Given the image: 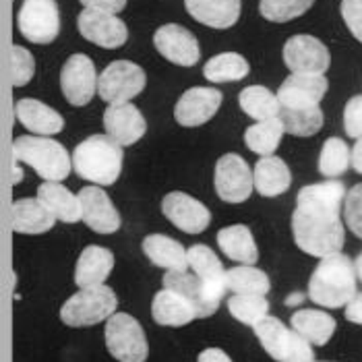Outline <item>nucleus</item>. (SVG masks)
<instances>
[{
    "instance_id": "nucleus-12",
    "label": "nucleus",
    "mask_w": 362,
    "mask_h": 362,
    "mask_svg": "<svg viewBox=\"0 0 362 362\" xmlns=\"http://www.w3.org/2000/svg\"><path fill=\"white\" fill-rule=\"evenodd\" d=\"M98 75L91 58L85 54H73L62 66L60 87L69 104L87 106L98 89Z\"/></svg>"
},
{
    "instance_id": "nucleus-16",
    "label": "nucleus",
    "mask_w": 362,
    "mask_h": 362,
    "mask_svg": "<svg viewBox=\"0 0 362 362\" xmlns=\"http://www.w3.org/2000/svg\"><path fill=\"white\" fill-rule=\"evenodd\" d=\"M222 106V91L214 87H193L185 91L174 108V118L182 127H199L216 116Z\"/></svg>"
},
{
    "instance_id": "nucleus-32",
    "label": "nucleus",
    "mask_w": 362,
    "mask_h": 362,
    "mask_svg": "<svg viewBox=\"0 0 362 362\" xmlns=\"http://www.w3.org/2000/svg\"><path fill=\"white\" fill-rule=\"evenodd\" d=\"M251 66L245 60V56L236 52H223V54L214 56L205 62L203 75L209 83H234L243 81L249 75Z\"/></svg>"
},
{
    "instance_id": "nucleus-35",
    "label": "nucleus",
    "mask_w": 362,
    "mask_h": 362,
    "mask_svg": "<svg viewBox=\"0 0 362 362\" xmlns=\"http://www.w3.org/2000/svg\"><path fill=\"white\" fill-rule=\"evenodd\" d=\"M228 288L236 294H251V296H265L272 288L265 272L252 265H238L226 272Z\"/></svg>"
},
{
    "instance_id": "nucleus-2",
    "label": "nucleus",
    "mask_w": 362,
    "mask_h": 362,
    "mask_svg": "<svg viewBox=\"0 0 362 362\" xmlns=\"http://www.w3.org/2000/svg\"><path fill=\"white\" fill-rule=\"evenodd\" d=\"M356 267L350 257L334 252L323 257L308 281V296L313 303L327 308L348 305L356 292Z\"/></svg>"
},
{
    "instance_id": "nucleus-43",
    "label": "nucleus",
    "mask_w": 362,
    "mask_h": 362,
    "mask_svg": "<svg viewBox=\"0 0 362 362\" xmlns=\"http://www.w3.org/2000/svg\"><path fill=\"white\" fill-rule=\"evenodd\" d=\"M341 17L352 35L362 42V0H341Z\"/></svg>"
},
{
    "instance_id": "nucleus-4",
    "label": "nucleus",
    "mask_w": 362,
    "mask_h": 362,
    "mask_svg": "<svg viewBox=\"0 0 362 362\" xmlns=\"http://www.w3.org/2000/svg\"><path fill=\"white\" fill-rule=\"evenodd\" d=\"M15 162H23L35 170L46 182H60L71 174V158L66 149L54 139L48 137H17L13 141Z\"/></svg>"
},
{
    "instance_id": "nucleus-33",
    "label": "nucleus",
    "mask_w": 362,
    "mask_h": 362,
    "mask_svg": "<svg viewBox=\"0 0 362 362\" xmlns=\"http://www.w3.org/2000/svg\"><path fill=\"white\" fill-rule=\"evenodd\" d=\"M238 104L247 116H251L255 120H269V118H278L281 112L278 95H274L267 87L261 85H251L245 87L238 93Z\"/></svg>"
},
{
    "instance_id": "nucleus-29",
    "label": "nucleus",
    "mask_w": 362,
    "mask_h": 362,
    "mask_svg": "<svg viewBox=\"0 0 362 362\" xmlns=\"http://www.w3.org/2000/svg\"><path fill=\"white\" fill-rule=\"evenodd\" d=\"M37 199L50 209V214L56 220H62L64 223H75L83 220V209H81V199L75 197L66 187L60 182H44L37 189Z\"/></svg>"
},
{
    "instance_id": "nucleus-13",
    "label": "nucleus",
    "mask_w": 362,
    "mask_h": 362,
    "mask_svg": "<svg viewBox=\"0 0 362 362\" xmlns=\"http://www.w3.org/2000/svg\"><path fill=\"white\" fill-rule=\"evenodd\" d=\"M77 28L87 42L108 50L120 48L129 37V29L122 19L95 8H85L83 13H79Z\"/></svg>"
},
{
    "instance_id": "nucleus-18",
    "label": "nucleus",
    "mask_w": 362,
    "mask_h": 362,
    "mask_svg": "<svg viewBox=\"0 0 362 362\" xmlns=\"http://www.w3.org/2000/svg\"><path fill=\"white\" fill-rule=\"evenodd\" d=\"M104 129L108 137L120 147L135 145L145 135L147 124L137 106L129 104H110L104 112Z\"/></svg>"
},
{
    "instance_id": "nucleus-37",
    "label": "nucleus",
    "mask_w": 362,
    "mask_h": 362,
    "mask_svg": "<svg viewBox=\"0 0 362 362\" xmlns=\"http://www.w3.org/2000/svg\"><path fill=\"white\" fill-rule=\"evenodd\" d=\"M352 164V153L348 145L339 137H332L323 143L321 156H319V172L327 178H337L341 176L348 166Z\"/></svg>"
},
{
    "instance_id": "nucleus-10",
    "label": "nucleus",
    "mask_w": 362,
    "mask_h": 362,
    "mask_svg": "<svg viewBox=\"0 0 362 362\" xmlns=\"http://www.w3.org/2000/svg\"><path fill=\"white\" fill-rule=\"evenodd\" d=\"M214 185H216V193L222 201L243 203L251 197L255 189V178H252L249 164L240 156L226 153L216 164Z\"/></svg>"
},
{
    "instance_id": "nucleus-5",
    "label": "nucleus",
    "mask_w": 362,
    "mask_h": 362,
    "mask_svg": "<svg viewBox=\"0 0 362 362\" xmlns=\"http://www.w3.org/2000/svg\"><path fill=\"white\" fill-rule=\"evenodd\" d=\"M116 307H118L116 294L108 286L81 288L62 305L60 319L71 327H89L108 321L116 313Z\"/></svg>"
},
{
    "instance_id": "nucleus-30",
    "label": "nucleus",
    "mask_w": 362,
    "mask_h": 362,
    "mask_svg": "<svg viewBox=\"0 0 362 362\" xmlns=\"http://www.w3.org/2000/svg\"><path fill=\"white\" fill-rule=\"evenodd\" d=\"M218 245L228 255V259L238 261L243 265H255L259 261V251L251 230L243 223L222 228L218 232Z\"/></svg>"
},
{
    "instance_id": "nucleus-24",
    "label": "nucleus",
    "mask_w": 362,
    "mask_h": 362,
    "mask_svg": "<svg viewBox=\"0 0 362 362\" xmlns=\"http://www.w3.org/2000/svg\"><path fill=\"white\" fill-rule=\"evenodd\" d=\"M189 15L214 29L232 28L240 17V0H185Z\"/></svg>"
},
{
    "instance_id": "nucleus-20",
    "label": "nucleus",
    "mask_w": 362,
    "mask_h": 362,
    "mask_svg": "<svg viewBox=\"0 0 362 362\" xmlns=\"http://www.w3.org/2000/svg\"><path fill=\"white\" fill-rule=\"evenodd\" d=\"M164 288H170V290L182 294L195 307L199 319L211 317L222 303L209 292V288L197 278L195 274L191 276L187 272H168L164 276Z\"/></svg>"
},
{
    "instance_id": "nucleus-50",
    "label": "nucleus",
    "mask_w": 362,
    "mask_h": 362,
    "mask_svg": "<svg viewBox=\"0 0 362 362\" xmlns=\"http://www.w3.org/2000/svg\"><path fill=\"white\" fill-rule=\"evenodd\" d=\"M354 267H356V276H358V279L362 281V252L358 255V259L354 261Z\"/></svg>"
},
{
    "instance_id": "nucleus-25",
    "label": "nucleus",
    "mask_w": 362,
    "mask_h": 362,
    "mask_svg": "<svg viewBox=\"0 0 362 362\" xmlns=\"http://www.w3.org/2000/svg\"><path fill=\"white\" fill-rule=\"evenodd\" d=\"M151 315L158 325H166V327H182L193 319H199L195 307L182 294L170 288H164L156 294L151 303Z\"/></svg>"
},
{
    "instance_id": "nucleus-45",
    "label": "nucleus",
    "mask_w": 362,
    "mask_h": 362,
    "mask_svg": "<svg viewBox=\"0 0 362 362\" xmlns=\"http://www.w3.org/2000/svg\"><path fill=\"white\" fill-rule=\"evenodd\" d=\"M346 319L352 321V323L362 325V292L361 294H356V296L348 303V307H346Z\"/></svg>"
},
{
    "instance_id": "nucleus-9",
    "label": "nucleus",
    "mask_w": 362,
    "mask_h": 362,
    "mask_svg": "<svg viewBox=\"0 0 362 362\" xmlns=\"http://www.w3.org/2000/svg\"><path fill=\"white\" fill-rule=\"evenodd\" d=\"M19 31L31 44H50L60 31L56 0H23L19 8Z\"/></svg>"
},
{
    "instance_id": "nucleus-19",
    "label": "nucleus",
    "mask_w": 362,
    "mask_h": 362,
    "mask_svg": "<svg viewBox=\"0 0 362 362\" xmlns=\"http://www.w3.org/2000/svg\"><path fill=\"white\" fill-rule=\"evenodd\" d=\"M83 222L98 234H112L120 228V216L112 205L110 197L100 187H85L79 191Z\"/></svg>"
},
{
    "instance_id": "nucleus-27",
    "label": "nucleus",
    "mask_w": 362,
    "mask_h": 362,
    "mask_svg": "<svg viewBox=\"0 0 362 362\" xmlns=\"http://www.w3.org/2000/svg\"><path fill=\"white\" fill-rule=\"evenodd\" d=\"M143 252L153 265L164 267L168 272H187L189 267V251H185V247L178 240L164 234L145 236Z\"/></svg>"
},
{
    "instance_id": "nucleus-47",
    "label": "nucleus",
    "mask_w": 362,
    "mask_h": 362,
    "mask_svg": "<svg viewBox=\"0 0 362 362\" xmlns=\"http://www.w3.org/2000/svg\"><path fill=\"white\" fill-rule=\"evenodd\" d=\"M352 166L358 174H362V137L356 139V145L352 147Z\"/></svg>"
},
{
    "instance_id": "nucleus-22",
    "label": "nucleus",
    "mask_w": 362,
    "mask_h": 362,
    "mask_svg": "<svg viewBox=\"0 0 362 362\" xmlns=\"http://www.w3.org/2000/svg\"><path fill=\"white\" fill-rule=\"evenodd\" d=\"M189 267L195 272L197 278L209 288V292L218 300H222L228 290V281H226V272L218 255L207 245H193L189 249Z\"/></svg>"
},
{
    "instance_id": "nucleus-3",
    "label": "nucleus",
    "mask_w": 362,
    "mask_h": 362,
    "mask_svg": "<svg viewBox=\"0 0 362 362\" xmlns=\"http://www.w3.org/2000/svg\"><path fill=\"white\" fill-rule=\"evenodd\" d=\"M124 153L120 145L108 135H93L81 141L73 151V168L75 172L100 187H110L118 180L122 170Z\"/></svg>"
},
{
    "instance_id": "nucleus-8",
    "label": "nucleus",
    "mask_w": 362,
    "mask_h": 362,
    "mask_svg": "<svg viewBox=\"0 0 362 362\" xmlns=\"http://www.w3.org/2000/svg\"><path fill=\"white\" fill-rule=\"evenodd\" d=\"M145 83L147 77L139 64L131 60H114L98 79V93L108 106L129 104V100L137 98L145 89Z\"/></svg>"
},
{
    "instance_id": "nucleus-21",
    "label": "nucleus",
    "mask_w": 362,
    "mask_h": 362,
    "mask_svg": "<svg viewBox=\"0 0 362 362\" xmlns=\"http://www.w3.org/2000/svg\"><path fill=\"white\" fill-rule=\"evenodd\" d=\"M15 116L29 133H35L37 137L56 135L64 129V118L54 108H50L37 100H31V98H23L17 102Z\"/></svg>"
},
{
    "instance_id": "nucleus-23",
    "label": "nucleus",
    "mask_w": 362,
    "mask_h": 362,
    "mask_svg": "<svg viewBox=\"0 0 362 362\" xmlns=\"http://www.w3.org/2000/svg\"><path fill=\"white\" fill-rule=\"evenodd\" d=\"M56 218L50 209L35 199H17L11 205V226L19 234H44L52 230Z\"/></svg>"
},
{
    "instance_id": "nucleus-48",
    "label": "nucleus",
    "mask_w": 362,
    "mask_h": 362,
    "mask_svg": "<svg viewBox=\"0 0 362 362\" xmlns=\"http://www.w3.org/2000/svg\"><path fill=\"white\" fill-rule=\"evenodd\" d=\"M303 300H305V298H303V294H292V296L286 300V305H288V307H290V305H300Z\"/></svg>"
},
{
    "instance_id": "nucleus-39",
    "label": "nucleus",
    "mask_w": 362,
    "mask_h": 362,
    "mask_svg": "<svg viewBox=\"0 0 362 362\" xmlns=\"http://www.w3.org/2000/svg\"><path fill=\"white\" fill-rule=\"evenodd\" d=\"M315 0H261L259 11L267 21L286 23L305 15Z\"/></svg>"
},
{
    "instance_id": "nucleus-41",
    "label": "nucleus",
    "mask_w": 362,
    "mask_h": 362,
    "mask_svg": "<svg viewBox=\"0 0 362 362\" xmlns=\"http://www.w3.org/2000/svg\"><path fill=\"white\" fill-rule=\"evenodd\" d=\"M344 218L348 228L362 238V185H356L348 195L344 205Z\"/></svg>"
},
{
    "instance_id": "nucleus-1",
    "label": "nucleus",
    "mask_w": 362,
    "mask_h": 362,
    "mask_svg": "<svg viewBox=\"0 0 362 362\" xmlns=\"http://www.w3.org/2000/svg\"><path fill=\"white\" fill-rule=\"evenodd\" d=\"M346 199L344 182L329 180L303 187L292 214L294 243L310 257H329L344 247L341 203Z\"/></svg>"
},
{
    "instance_id": "nucleus-40",
    "label": "nucleus",
    "mask_w": 362,
    "mask_h": 362,
    "mask_svg": "<svg viewBox=\"0 0 362 362\" xmlns=\"http://www.w3.org/2000/svg\"><path fill=\"white\" fill-rule=\"evenodd\" d=\"M35 73V60L31 52H28L21 46L11 48V81L15 87L29 83Z\"/></svg>"
},
{
    "instance_id": "nucleus-51",
    "label": "nucleus",
    "mask_w": 362,
    "mask_h": 362,
    "mask_svg": "<svg viewBox=\"0 0 362 362\" xmlns=\"http://www.w3.org/2000/svg\"><path fill=\"white\" fill-rule=\"evenodd\" d=\"M313 362H315V361H313Z\"/></svg>"
},
{
    "instance_id": "nucleus-26",
    "label": "nucleus",
    "mask_w": 362,
    "mask_h": 362,
    "mask_svg": "<svg viewBox=\"0 0 362 362\" xmlns=\"http://www.w3.org/2000/svg\"><path fill=\"white\" fill-rule=\"evenodd\" d=\"M112 267H114V255L104 247L91 245L79 255V261L75 267V284L79 288L104 286V281L110 276Z\"/></svg>"
},
{
    "instance_id": "nucleus-28",
    "label": "nucleus",
    "mask_w": 362,
    "mask_h": 362,
    "mask_svg": "<svg viewBox=\"0 0 362 362\" xmlns=\"http://www.w3.org/2000/svg\"><path fill=\"white\" fill-rule=\"evenodd\" d=\"M252 178H255V189H257V193L263 197L284 195V193L290 189V185H292L290 168L286 166L284 160H279L276 156L261 158V160L255 164Z\"/></svg>"
},
{
    "instance_id": "nucleus-46",
    "label": "nucleus",
    "mask_w": 362,
    "mask_h": 362,
    "mask_svg": "<svg viewBox=\"0 0 362 362\" xmlns=\"http://www.w3.org/2000/svg\"><path fill=\"white\" fill-rule=\"evenodd\" d=\"M197 362H232L230 361V356L220 350V348H207V350H203L201 354H199V358Z\"/></svg>"
},
{
    "instance_id": "nucleus-44",
    "label": "nucleus",
    "mask_w": 362,
    "mask_h": 362,
    "mask_svg": "<svg viewBox=\"0 0 362 362\" xmlns=\"http://www.w3.org/2000/svg\"><path fill=\"white\" fill-rule=\"evenodd\" d=\"M85 8H95V11H104V13H120L127 6V0H79Z\"/></svg>"
},
{
    "instance_id": "nucleus-11",
    "label": "nucleus",
    "mask_w": 362,
    "mask_h": 362,
    "mask_svg": "<svg viewBox=\"0 0 362 362\" xmlns=\"http://www.w3.org/2000/svg\"><path fill=\"white\" fill-rule=\"evenodd\" d=\"M284 62L292 73L323 75L329 69L332 56L321 40L313 35H294L284 46Z\"/></svg>"
},
{
    "instance_id": "nucleus-36",
    "label": "nucleus",
    "mask_w": 362,
    "mask_h": 362,
    "mask_svg": "<svg viewBox=\"0 0 362 362\" xmlns=\"http://www.w3.org/2000/svg\"><path fill=\"white\" fill-rule=\"evenodd\" d=\"M279 118L284 122L286 133L296 135V137H310L317 135L323 127V110L321 106H313L305 110H288L281 108Z\"/></svg>"
},
{
    "instance_id": "nucleus-49",
    "label": "nucleus",
    "mask_w": 362,
    "mask_h": 362,
    "mask_svg": "<svg viewBox=\"0 0 362 362\" xmlns=\"http://www.w3.org/2000/svg\"><path fill=\"white\" fill-rule=\"evenodd\" d=\"M15 180H13V185H19L21 182V178H23V172H21V168L17 166V162H15Z\"/></svg>"
},
{
    "instance_id": "nucleus-31",
    "label": "nucleus",
    "mask_w": 362,
    "mask_h": 362,
    "mask_svg": "<svg viewBox=\"0 0 362 362\" xmlns=\"http://www.w3.org/2000/svg\"><path fill=\"white\" fill-rule=\"evenodd\" d=\"M292 329L315 346H325L335 332V319L323 310L305 308L292 315Z\"/></svg>"
},
{
    "instance_id": "nucleus-42",
    "label": "nucleus",
    "mask_w": 362,
    "mask_h": 362,
    "mask_svg": "<svg viewBox=\"0 0 362 362\" xmlns=\"http://www.w3.org/2000/svg\"><path fill=\"white\" fill-rule=\"evenodd\" d=\"M344 129L352 139L362 137V95H354L352 100H348L344 108Z\"/></svg>"
},
{
    "instance_id": "nucleus-6",
    "label": "nucleus",
    "mask_w": 362,
    "mask_h": 362,
    "mask_svg": "<svg viewBox=\"0 0 362 362\" xmlns=\"http://www.w3.org/2000/svg\"><path fill=\"white\" fill-rule=\"evenodd\" d=\"M255 335L259 337L261 346L267 354L278 362H313L315 354L303 335L294 329H288L276 317L261 319L255 327Z\"/></svg>"
},
{
    "instance_id": "nucleus-14",
    "label": "nucleus",
    "mask_w": 362,
    "mask_h": 362,
    "mask_svg": "<svg viewBox=\"0 0 362 362\" xmlns=\"http://www.w3.org/2000/svg\"><path fill=\"white\" fill-rule=\"evenodd\" d=\"M327 93L325 75H305L292 73L284 83L279 85L278 100L281 108L288 110H305L319 106L323 95Z\"/></svg>"
},
{
    "instance_id": "nucleus-34",
    "label": "nucleus",
    "mask_w": 362,
    "mask_h": 362,
    "mask_svg": "<svg viewBox=\"0 0 362 362\" xmlns=\"http://www.w3.org/2000/svg\"><path fill=\"white\" fill-rule=\"evenodd\" d=\"M284 133H286V129H284V122L279 116L278 118H269V120H259L257 124L247 129L245 143L251 151L267 158L278 149Z\"/></svg>"
},
{
    "instance_id": "nucleus-17",
    "label": "nucleus",
    "mask_w": 362,
    "mask_h": 362,
    "mask_svg": "<svg viewBox=\"0 0 362 362\" xmlns=\"http://www.w3.org/2000/svg\"><path fill=\"white\" fill-rule=\"evenodd\" d=\"M162 211L178 230L187 234H201L211 222V214L201 201L178 191L164 197Z\"/></svg>"
},
{
    "instance_id": "nucleus-38",
    "label": "nucleus",
    "mask_w": 362,
    "mask_h": 362,
    "mask_svg": "<svg viewBox=\"0 0 362 362\" xmlns=\"http://www.w3.org/2000/svg\"><path fill=\"white\" fill-rule=\"evenodd\" d=\"M228 310H230V315H232L236 321L255 327L261 319L267 317V313H269V303L265 300V296L236 294V296L228 298Z\"/></svg>"
},
{
    "instance_id": "nucleus-15",
    "label": "nucleus",
    "mask_w": 362,
    "mask_h": 362,
    "mask_svg": "<svg viewBox=\"0 0 362 362\" xmlns=\"http://www.w3.org/2000/svg\"><path fill=\"white\" fill-rule=\"evenodd\" d=\"M153 44L160 54L178 66H195L201 56L195 35L176 23H168L158 29L153 33Z\"/></svg>"
},
{
    "instance_id": "nucleus-7",
    "label": "nucleus",
    "mask_w": 362,
    "mask_h": 362,
    "mask_svg": "<svg viewBox=\"0 0 362 362\" xmlns=\"http://www.w3.org/2000/svg\"><path fill=\"white\" fill-rule=\"evenodd\" d=\"M106 348L118 362H145L149 356L143 327L127 313H114L106 321Z\"/></svg>"
}]
</instances>
